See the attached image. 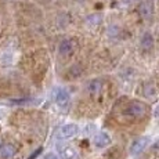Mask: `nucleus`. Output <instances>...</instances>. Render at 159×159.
<instances>
[{
    "label": "nucleus",
    "instance_id": "15",
    "mask_svg": "<svg viewBox=\"0 0 159 159\" xmlns=\"http://www.w3.org/2000/svg\"><path fill=\"white\" fill-rule=\"evenodd\" d=\"M40 152H42V148H38V149H36V151H35V152H33V154H32V155H30V157H29L28 159H35V158H36V157H38V155H39V154H40Z\"/></svg>",
    "mask_w": 159,
    "mask_h": 159
},
{
    "label": "nucleus",
    "instance_id": "6",
    "mask_svg": "<svg viewBox=\"0 0 159 159\" xmlns=\"http://www.w3.org/2000/svg\"><path fill=\"white\" fill-rule=\"evenodd\" d=\"M140 48H141L143 53H149L154 48V38L149 32H145L143 35L141 40H140Z\"/></svg>",
    "mask_w": 159,
    "mask_h": 159
},
{
    "label": "nucleus",
    "instance_id": "1",
    "mask_svg": "<svg viewBox=\"0 0 159 159\" xmlns=\"http://www.w3.org/2000/svg\"><path fill=\"white\" fill-rule=\"evenodd\" d=\"M123 116L130 119H137L143 118L147 114V105L141 101H130L126 107L123 108Z\"/></svg>",
    "mask_w": 159,
    "mask_h": 159
},
{
    "label": "nucleus",
    "instance_id": "2",
    "mask_svg": "<svg viewBox=\"0 0 159 159\" xmlns=\"http://www.w3.org/2000/svg\"><path fill=\"white\" fill-rule=\"evenodd\" d=\"M151 143V140H149V137H139V139H136L133 143H131L130 145V155H139L141 154L143 151L148 147V144Z\"/></svg>",
    "mask_w": 159,
    "mask_h": 159
},
{
    "label": "nucleus",
    "instance_id": "18",
    "mask_svg": "<svg viewBox=\"0 0 159 159\" xmlns=\"http://www.w3.org/2000/svg\"><path fill=\"white\" fill-rule=\"evenodd\" d=\"M3 116H4V112H3L2 109H0V119H3Z\"/></svg>",
    "mask_w": 159,
    "mask_h": 159
},
{
    "label": "nucleus",
    "instance_id": "4",
    "mask_svg": "<svg viewBox=\"0 0 159 159\" xmlns=\"http://www.w3.org/2000/svg\"><path fill=\"white\" fill-rule=\"evenodd\" d=\"M56 102L57 105L60 107L61 109H66L69 107V102H71V96H69L68 90L66 89H58L57 94H56Z\"/></svg>",
    "mask_w": 159,
    "mask_h": 159
},
{
    "label": "nucleus",
    "instance_id": "13",
    "mask_svg": "<svg viewBox=\"0 0 159 159\" xmlns=\"http://www.w3.org/2000/svg\"><path fill=\"white\" fill-rule=\"evenodd\" d=\"M155 94H157V90H155V87L152 86V84H147L144 87V96L145 97H154Z\"/></svg>",
    "mask_w": 159,
    "mask_h": 159
},
{
    "label": "nucleus",
    "instance_id": "7",
    "mask_svg": "<svg viewBox=\"0 0 159 159\" xmlns=\"http://www.w3.org/2000/svg\"><path fill=\"white\" fill-rule=\"evenodd\" d=\"M101 89H102V80L101 79H91L86 86V91L90 94V96L96 97V96L100 94Z\"/></svg>",
    "mask_w": 159,
    "mask_h": 159
},
{
    "label": "nucleus",
    "instance_id": "14",
    "mask_svg": "<svg viewBox=\"0 0 159 159\" xmlns=\"http://www.w3.org/2000/svg\"><path fill=\"white\" fill-rule=\"evenodd\" d=\"M44 159H58V157L56 154H53V152H48V154L44 155Z\"/></svg>",
    "mask_w": 159,
    "mask_h": 159
},
{
    "label": "nucleus",
    "instance_id": "3",
    "mask_svg": "<svg viewBox=\"0 0 159 159\" xmlns=\"http://www.w3.org/2000/svg\"><path fill=\"white\" fill-rule=\"evenodd\" d=\"M78 131H79L78 125L69 123V125H65V126H62L60 130H58L57 137L60 140H66V139H71V137L76 136V134H78Z\"/></svg>",
    "mask_w": 159,
    "mask_h": 159
},
{
    "label": "nucleus",
    "instance_id": "11",
    "mask_svg": "<svg viewBox=\"0 0 159 159\" xmlns=\"http://www.w3.org/2000/svg\"><path fill=\"white\" fill-rule=\"evenodd\" d=\"M61 154H62L64 159H75L76 158V151L72 148V147H64V148H61Z\"/></svg>",
    "mask_w": 159,
    "mask_h": 159
},
{
    "label": "nucleus",
    "instance_id": "8",
    "mask_svg": "<svg viewBox=\"0 0 159 159\" xmlns=\"http://www.w3.org/2000/svg\"><path fill=\"white\" fill-rule=\"evenodd\" d=\"M111 144V136L105 131H101V133H97L94 136V145L98 147V148H104V147Z\"/></svg>",
    "mask_w": 159,
    "mask_h": 159
},
{
    "label": "nucleus",
    "instance_id": "17",
    "mask_svg": "<svg viewBox=\"0 0 159 159\" xmlns=\"http://www.w3.org/2000/svg\"><path fill=\"white\" fill-rule=\"evenodd\" d=\"M154 115L157 116V118H159V104H158V107L155 108V112H154Z\"/></svg>",
    "mask_w": 159,
    "mask_h": 159
},
{
    "label": "nucleus",
    "instance_id": "5",
    "mask_svg": "<svg viewBox=\"0 0 159 159\" xmlns=\"http://www.w3.org/2000/svg\"><path fill=\"white\" fill-rule=\"evenodd\" d=\"M139 14L143 20L148 21L154 17V3L149 2V0H145V2L140 3L139 6Z\"/></svg>",
    "mask_w": 159,
    "mask_h": 159
},
{
    "label": "nucleus",
    "instance_id": "12",
    "mask_svg": "<svg viewBox=\"0 0 159 159\" xmlns=\"http://www.w3.org/2000/svg\"><path fill=\"white\" fill-rule=\"evenodd\" d=\"M82 71H83V69H82V66L79 65V64H75V65L69 69V75L73 76V78H78V76L82 75Z\"/></svg>",
    "mask_w": 159,
    "mask_h": 159
},
{
    "label": "nucleus",
    "instance_id": "9",
    "mask_svg": "<svg viewBox=\"0 0 159 159\" xmlns=\"http://www.w3.org/2000/svg\"><path fill=\"white\" fill-rule=\"evenodd\" d=\"M15 152H17V149H15V147L13 144H10V143H3V144L0 145V154H2L3 158H6V159L13 158L15 155Z\"/></svg>",
    "mask_w": 159,
    "mask_h": 159
},
{
    "label": "nucleus",
    "instance_id": "16",
    "mask_svg": "<svg viewBox=\"0 0 159 159\" xmlns=\"http://www.w3.org/2000/svg\"><path fill=\"white\" fill-rule=\"evenodd\" d=\"M152 151L155 152V154H159V140L157 143H155L154 145H152Z\"/></svg>",
    "mask_w": 159,
    "mask_h": 159
},
{
    "label": "nucleus",
    "instance_id": "10",
    "mask_svg": "<svg viewBox=\"0 0 159 159\" xmlns=\"http://www.w3.org/2000/svg\"><path fill=\"white\" fill-rule=\"evenodd\" d=\"M72 50H73V40H69V39L62 40L58 46V53L61 56H68V54L72 53Z\"/></svg>",
    "mask_w": 159,
    "mask_h": 159
}]
</instances>
